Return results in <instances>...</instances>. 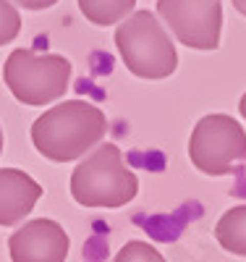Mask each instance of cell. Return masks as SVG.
<instances>
[{
    "label": "cell",
    "mask_w": 246,
    "mask_h": 262,
    "mask_svg": "<svg viewBox=\"0 0 246 262\" xmlns=\"http://www.w3.org/2000/svg\"><path fill=\"white\" fill-rule=\"evenodd\" d=\"M116 48L128 74L139 79H168L178 69V50L152 11H131L116 29Z\"/></svg>",
    "instance_id": "3957f363"
},
{
    "label": "cell",
    "mask_w": 246,
    "mask_h": 262,
    "mask_svg": "<svg viewBox=\"0 0 246 262\" xmlns=\"http://www.w3.org/2000/svg\"><path fill=\"white\" fill-rule=\"evenodd\" d=\"M133 6H137V0H79V11L95 27L118 24L133 11Z\"/></svg>",
    "instance_id": "30bf717a"
},
{
    "label": "cell",
    "mask_w": 246,
    "mask_h": 262,
    "mask_svg": "<svg viewBox=\"0 0 246 262\" xmlns=\"http://www.w3.org/2000/svg\"><path fill=\"white\" fill-rule=\"evenodd\" d=\"M158 16L175 42L191 50H217L222 34L220 0H158Z\"/></svg>",
    "instance_id": "8992f818"
},
{
    "label": "cell",
    "mask_w": 246,
    "mask_h": 262,
    "mask_svg": "<svg viewBox=\"0 0 246 262\" xmlns=\"http://www.w3.org/2000/svg\"><path fill=\"white\" fill-rule=\"evenodd\" d=\"M189 158L207 176L233 173L246 160V131L228 113L199 118L189 137Z\"/></svg>",
    "instance_id": "5b68a950"
},
{
    "label": "cell",
    "mask_w": 246,
    "mask_h": 262,
    "mask_svg": "<svg viewBox=\"0 0 246 262\" xmlns=\"http://www.w3.org/2000/svg\"><path fill=\"white\" fill-rule=\"evenodd\" d=\"M71 60L58 53L13 50L3 63V81L8 92L29 107H42L60 100L71 84Z\"/></svg>",
    "instance_id": "277c9868"
},
{
    "label": "cell",
    "mask_w": 246,
    "mask_h": 262,
    "mask_svg": "<svg viewBox=\"0 0 246 262\" xmlns=\"http://www.w3.org/2000/svg\"><path fill=\"white\" fill-rule=\"evenodd\" d=\"M42 196V186L18 168H0V226H16Z\"/></svg>",
    "instance_id": "ba28073f"
},
{
    "label": "cell",
    "mask_w": 246,
    "mask_h": 262,
    "mask_svg": "<svg viewBox=\"0 0 246 262\" xmlns=\"http://www.w3.org/2000/svg\"><path fill=\"white\" fill-rule=\"evenodd\" d=\"M21 32V16L11 0H0V48L13 42Z\"/></svg>",
    "instance_id": "8fae6325"
},
{
    "label": "cell",
    "mask_w": 246,
    "mask_h": 262,
    "mask_svg": "<svg viewBox=\"0 0 246 262\" xmlns=\"http://www.w3.org/2000/svg\"><path fill=\"white\" fill-rule=\"evenodd\" d=\"M107 134V116L89 100H65L44 111L29 128L34 149L53 163H71Z\"/></svg>",
    "instance_id": "6da1fadb"
},
{
    "label": "cell",
    "mask_w": 246,
    "mask_h": 262,
    "mask_svg": "<svg viewBox=\"0 0 246 262\" xmlns=\"http://www.w3.org/2000/svg\"><path fill=\"white\" fill-rule=\"evenodd\" d=\"M13 262H63L69 254V236L48 217H37L21 226L8 238Z\"/></svg>",
    "instance_id": "52a82bcc"
},
{
    "label": "cell",
    "mask_w": 246,
    "mask_h": 262,
    "mask_svg": "<svg viewBox=\"0 0 246 262\" xmlns=\"http://www.w3.org/2000/svg\"><path fill=\"white\" fill-rule=\"evenodd\" d=\"M0 152H3V128H0Z\"/></svg>",
    "instance_id": "2e32d148"
},
{
    "label": "cell",
    "mask_w": 246,
    "mask_h": 262,
    "mask_svg": "<svg viewBox=\"0 0 246 262\" xmlns=\"http://www.w3.org/2000/svg\"><path fill=\"white\" fill-rule=\"evenodd\" d=\"M215 236L228 252L246 257V205L231 207L222 215L215 226Z\"/></svg>",
    "instance_id": "9c48e42d"
},
{
    "label": "cell",
    "mask_w": 246,
    "mask_h": 262,
    "mask_svg": "<svg viewBox=\"0 0 246 262\" xmlns=\"http://www.w3.org/2000/svg\"><path fill=\"white\" fill-rule=\"evenodd\" d=\"M13 3L27 11H44V8H53L58 0H13Z\"/></svg>",
    "instance_id": "4fadbf2b"
},
{
    "label": "cell",
    "mask_w": 246,
    "mask_h": 262,
    "mask_svg": "<svg viewBox=\"0 0 246 262\" xmlns=\"http://www.w3.org/2000/svg\"><path fill=\"white\" fill-rule=\"evenodd\" d=\"M113 262H165V259L158 249L144 242H128Z\"/></svg>",
    "instance_id": "7c38bea8"
},
{
    "label": "cell",
    "mask_w": 246,
    "mask_h": 262,
    "mask_svg": "<svg viewBox=\"0 0 246 262\" xmlns=\"http://www.w3.org/2000/svg\"><path fill=\"white\" fill-rule=\"evenodd\" d=\"M231 3H233V8H236L241 16H246V0H231Z\"/></svg>",
    "instance_id": "5bb4252c"
},
{
    "label": "cell",
    "mask_w": 246,
    "mask_h": 262,
    "mask_svg": "<svg viewBox=\"0 0 246 262\" xmlns=\"http://www.w3.org/2000/svg\"><path fill=\"white\" fill-rule=\"evenodd\" d=\"M71 196L84 207H121L139 194V179L126 168L113 142H100L71 173Z\"/></svg>",
    "instance_id": "7a4b0ae2"
},
{
    "label": "cell",
    "mask_w": 246,
    "mask_h": 262,
    "mask_svg": "<svg viewBox=\"0 0 246 262\" xmlns=\"http://www.w3.org/2000/svg\"><path fill=\"white\" fill-rule=\"evenodd\" d=\"M238 113H241V118L246 121V92L241 95V102H238Z\"/></svg>",
    "instance_id": "9a60e30c"
}]
</instances>
